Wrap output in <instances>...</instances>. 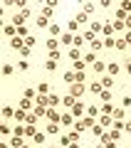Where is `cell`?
<instances>
[{
	"mask_svg": "<svg viewBox=\"0 0 131 148\" xmlns=\"http://www.w3.org/2000/svg\"><path fill=\"white\" fill-rule=\"evenodd\" d=\"M129 52H131V47H129Z\"/></svg>",
	"mask_w": 131,
	"mask_h": 148,
	"instance_id": "e7e4bbea",
	"label": "cell"
},
{
	"mask_svg": "<svg viewBox=\"0 0 131 148\" xmlns=\"http://www.w3.org/2000/svg\"><path fill=\"white\" fill-rule=\"evenodd\" d=\"M87 116L97 119V116H99V106H94V104H92V106H87Z\"/></svg>",
	"mask_w": 131,
	"mask_h": 148,
	"instance_id": "7c38bea8",
	"label": "cell"
},
{
	"mask_svg": "<svg viewBox=\"0 0 131 148\" xmlns=\"http://www.w3.org/2000/svg\"><path fill=\"white\" fill-rule=\"evenodd\" d=\"M74 20H77V25H84V22L89 20V15H87V12H77V17H74Z\"/></svg>",
	"mask_w": 131,
	"mask_h": 148,
	"instance_id": "44dd1931",
	"label": "cell"
},
{
	"mask_svg": "<svg viewBox=\"0 0 131 148\" xmlns=\"http://www.w3.org/2000/svg\"><path fill=\"white\" fill-rule=\"evenodd\" d=\"M84 69H87V64H84L82 59H79V62H74V72H84Z\"/></svg>",
	"mask_w": 131,
	"mask_h": 148,
	"instance_id": "60d3db41",
	"label": "cell"
},
{
	"mask_svg": "<svg viewBox=\"0 0 131 148\" xmlns=\"http://www.w3.org/2000/svg\"><path fill=\"white\" fill-rule=\"evenodd\" d=\"M45 69H47V72H54V69H57V62H52V59H47V62H45Z\"/></svg>",
	"mask_w": 131,
	"mask_h": 148,
	"instance_id": "e575fe53",
	"label": "cell"
},
{
	"mask_svg": "<svg viewBox=\"0 0 131 148\" xmlns=\"http://www.w3.org/2000/svg\"><path fill=\"white\" fill-rule=\"evenodd\" d=\"M35 96H37L35 89H25V99H35Z\"/></svg>",
	"mask_w": 131,
	"mask_h": 148,
	"instance_id": "c3c4849f",
	"label": "cell"
},
{
	"mask_svg": "<svg viewBox=\"0 0 131 148\" xmlns=\"http://www.w3.org/2000/svg\"><path fill=\"white\" fill-rule=\"evenodd\" d=\"M84 42H87V40H89V42H94V40H97V35H94V32H92V30H87V32H84Z\"/></svg>",
	"mask_w": 131,
	"mask_h": 148,
	"instance_id": "4dcf8cb0",
	"label": "cell"
},
{
	"mask_svg": "<svg viewBox=\"0 0 131 148\" xmlns=\"http://www.w3.org/2000/svg\"><path fill=\"white\" fill-rule=\"evenodd\" d=\"M124 131H126V133H131V121H129V123H124Z\"/></svg>",
	"mask_w": 131,
	"mask_h": 148,
	"instance_id": "680465c9",
	"label": "cell"
},
{
	"mask_svg": "<svg viewBox=\"0 0 131 148\" xmlns=\"http://www.w3.org/2000/svg\"><path fill=\"white\" fill-rule=\"evenodd\" d=\"M74 74H77V82H79V84H84V79H87V72H74Z\"/></svg>",
	"mask_w": 131,
	"mask_h": 148,
	"instance_id": "7dc6e473",
	"label": "cell"
},
{
	"mask_svg": "<svg viewBox=\"0 0 131 148\" xmlns=\"http://www.w3.org/2000/svg\"><path fill=\"white\" fill-rule=\"evenodd\" d=\"M124 40H126V45L131 47V32H126V37H124Z\"/></svg>",
	"mask_w": 131,
	"mask_h": 148,
	"instance_id": "9f6ffc18",
	"label": "cell"
},
{
	"mask_svg": "<svg viewBox=\"0 0 131 148\" xmlns=\"http://www.w3.org/2000/svg\"><path fill=\"white\" fill-rule=\"evenodd\" d=\"M10 47H12V49H22V47H25V40H22L20 35L12 37V40H10Z\"/></svg>",
	"mask_w": 131,
	"mask_h": 148,
	"instance_id": "8992f818",
	"label": "cell"
},
{
	"mask_svg": "<svg viewBox=\"0 0 131 148\" xmlns=\"http://www.w3.org/2000/svg\"><path fill=\"white\" fill-rule=\"evenodd\" d=\"M64 82H69V86H72L74 82H77V74L74 72H64Z\"/></svg>",
	"mask_w": 131,
	"mask_h": 148,
	"instance_id": "603a6c76",
	"label": "cell"
},
{
	"mask_svg": "<svg viewBox=\"0 0 131 148\" xmlns=\"http://www.w3.org/2000/svg\"><path fill=\"white\" fill-rule=\"evenodd\" d=\"M104 47H106V49H116V40L106 37V40H104Z\"/></svg>",
	"mask_w": 131,
	"mask_h": 148,
	"instance_id": "83f0119b",
	"label": "cell"
},
{
	"mask_svg": "<svg viewBox=\"0 0 131 148\" xmlns=\"http://www.w3.org/2000/svg\"><path fill=\"white\" fill-rule=\"evenodd\" d=\"M92 133H94L97 138H101V133H104V128H101V123H97V126L92 128Z\"/></svg>",
	"mask_w": 131,
	"mask_h": 148,
	"instance_id": "8d00e7d4",
	"label": "cell"
},
{
	"mask_svg": "<svg viewBox=\"0 0 131 148\" xmlns=\"http://www.w3.org/2000/svg\"><path fill=\"white\" fill-rule=\"evenodd\" d=\"M79 136H82V131H77V128H74V131H69V138H72V143H77V141H79Z\"/></svg>",
	"mask_w": 131,
	"mask_h": 148,
	"instance_id": "74e56055",
	"label": "cell"
},
{
	"mask_svg": "<svg viewBox=\"0 0 131 148\" xmlns=\"http://www.w3.org/2000/svg\"><path fill=\"white\" fill-rule=\"evenodd\" d=\"M37 94H40V96H47L50 94V84H47V82H42V84L37 86Z\"/></svg>",
	"mask_w": 131,
	"mask_h": 148,
	"instance_id": "30bf717a",
	"label": "cell"
},
{
	"mask_svg": "<svg viewBox=\"0 0 131 148\" xmlns=\"http://www.w3.org/2000/svg\"><path fill=\"white\" fill-rule=\"evenodd\" d=\"M67 30H69V32H77V35H79V25H77V20H69V22H67Z\"/></svg>",
	"mask_w": 131,
	"mask_h": 148,
	"instance_id": "484cf974",
	"label": "cell"
},
{
	"mask_svg": "<svg viewBox=\"0 0 131 148\" xmlns=\"http://www.w3.org/2000/svg\"><path fill=\"white\" fill-rule=\"evenodd\" d=\"M10 148H25V141H22L20 136H15V138L10 141Z\"/></svg>",
	"mask_w": 131,
	"mask_h": 148,
	"instance_id": "8fae6325",
	"label": "cell"
},
{
	"mask_svg": "<svg viewBox=\"0 0 131 148\" xmlns=\"http://www.w3.org/2000/svg\"><path fill=\"white\" fill-rule=\"evenodd\" d=\"M106 148H119V146H116V141H109V143H106Z\"/></svg>",
	"mask_w": 131,
	"mask_h": 148,
	"instance_id": "6f0895ef",
	"label": "cell"
},
{
	"mask_svg": "<svg viewBox=\"0 0 131 148\" xmlns=\"http://www.w3.org/2000/svg\"><path fill=\"white\" fill-rule=\"evenodd\" d=\"M52 5H45V8H42V12H40V15H45V17H50V15H52Z\"/></svg>",
	"mask_w": 131,
	"mask_h": 148,
	"instance_id": "ab89813d",
	"label": "cell"
},
{
	"mask_svg": "<svg viewBox=\"0 0 131 148\" xmlns=\"http://www.w3.org/2000/svg\"><path fill=\"white\" fill-rule=\"evenodd\" d=\"M59 40H62V45H72V42H74V35H72V32H64Z\"/></svg>",
	"mask_w": 131,
	"mask_h": 148,
	"instance_id": "5bb4252c",
	"label": "cell"
},
{
	"mask_svg": "<svg viewBox=\"0 0 131 148\" xmlns=\"http://www.w3.org/2000/svg\"><path fill=\"white\" fill-rule=\"evenodd\" d=\"M82 62H84V64H92V67H94V62H97V52H89L87 57L82 59Z\"/></svg>",
	"mask_w": 131,
	"mask_h": 148,
	"instance_id": "e0dca14e",
	"label": "cell"
},
{
	"mask_svg": "<svg viewBox=\"0 0 131 148\" xmlns=\"http://www.w3.org/2000/svg\"><path fill=\"white\" fill-rule=\"evenodd\" d=\"M106 74H109V77H119V64L109 62V64H106Z\"/></svg>",
	"mask_w": 131,
	"mask_h": 148,
	"instance_id": "52a82bcc",
	"label": "cell"
},
{
	"mask_svg": "<svg viewBox=\"0 0 131 148\" xmlns=\"http://www.w3.org/2000/svg\"><path fill=\"white\" fill-rule=\"evenodd\" d=\"M99 49H104V40H94L92 42V52H99Z\"/></svg>",
	"mask_w": 131,
	"mask_h": 148,
	"instance_id": "7402d4cb",
	"label": "cell"
},
{
	"mask_svg": "<svg viewBox=\"0 0 131 148\" xmlns=\"http://www.w3.org/2000/svg\"><path fill=\"white\" fill-rule=\"evenodd\" d=\"M57 40H52V37H50V40H47V49H50V52H54V49H57Z\"/></svg>",
	"mask_w": 131,
	"mask_h": 148,
	"instance_id": "d6a6232c",
	"label": "cell"
},
{
	"mask_svg": "<svg viewBox=\"0 0 131 148\" xmlns=\"http://www.w3.org/2000/svg\"><path fill=\"white\" fill-rule=\"evenodd\" d=\"M69 59L72 62H79V49H69Z\"/></svg>",
	"mask_w": 131,
	"mask_h": 148,
	"instance_id": "b9f144b4",
	"label": "cell"
},
{
	"mask_svg": "<svg viewBox=\"0 0 131 148\" xmlns=\"http://www.w3.org/2000/svg\"><path fill=\"white\" fill-rule=\"evenodd\" d=\"M99 123H101V126H109V123H111V119H109V116H106V114H104V116L99 119Z\"/></svg>",
	"mask_w": 131,
	"mask_h": 148,
	"instance_id": "f907efd6",
	"label": "cell"
},
{
	"mask_svg": "<svg viewBox=\"0 0 131 148\" xmlns=\"http://www.w3.org/2000/svg\"><path fill=\"white\" fill-rule=\"evenodd\" d=\"M37 27H40V30H42V27H50V17L40 15V17H37Z\"/></svg>",
	"mask_w": 131,
	"mask_h": 148,
	"instance_id": "9a60e30c",
	"label": "cell"
},
{
	"mask_svg": "<svg viewBox=\"0 0 131 148\" xmlns=\"http://www.w3.org/2000/svg\"><path fill=\"white\" fill-rule=\"evenodd\" d=\"M82 94H84V84L74 82V84L69 86V96H74V99H82Z\"/></svg>",
	"mask_w": 131,
	"mask_h": 148,
	"instance_id": "7a4b0ae2",
	"label": "cell"
},
{
	"mask_svg": "<svg viewBox=\"0 0 131 148\" xmlns=\"http://www.w3.org/2000/svg\"><path fill=\"white\" fill-rule=\"evenodd\" d=\"M59 57H62V54H59V49H54V52H50V59H52V62H57Z\"/></svg>",
	"mask_w": 131,
	"mask_h": 148,
	"instance_id": "681fc988",
	"label": "cell"
},
{
	"mask_svg": "<svg viewBox=\"0 0 131 148\" xmlns=\"http://www.w3.org/2000/svg\"><path fill=\"white\" fill-rule=\"evenodd\" d=\"M126 27V22H121V20H114V30H124Z\"/></svg>",
	"mask_w": 131,
	"mask_h": 148,
	"instance_id": "816d5d0a",
	"label": "cell"
},
{
	"mask_svg": "<svg viewBox=\"0 0 131 148\" xmlns=\"http://www.w3.org/2000/svg\"><path fill=\"white\" fill-rule=\"evenodd\" d=\"M59 143H62V146H69V143H72V138H69V136H62V138H59Z\"/></svg>",
	"mask_w": 131,
	"mask_h": 148,
	"instance_id": "db71d44e",
	"label": "cell"
},
{
	"mask_svg": "<svg viewBox=\"0 0 131 148\" xmlns=\"http://www.w3.org/2000/svg\"><path fill=\"white\" fill-rule=\"evenodd\" d=\"M45 133H50V136H54V133H59V123H50V126L45 128Z\"/></svg>",
	"mask_w": 131,
	"mask_h": 148,
	"instance_id": "d6986e66",
	"label": "cell"
},
{
	"mask_svg": "<svg viewBox=\"0 0 131 148\" xmlns=\"http://www.w3.org/2000/svg\"><path fill=\"white\" fill-rule=\"evenodd\" d=\"M101 111L109 116V114H114V106H111V104H104V106H101Z\"/></svg>",
	"mask_w": 131,
	"mask_h": 148,
	"instance_id": "f6af8a7d",
	"label": "cell"
},
{
	"mask_svg": "<svg viewBox=\"0 0 131 148\" xmlns=\"http://www.w3.org/2000/svg\"><path fill=\"white\" fill-rule=\"evenodd\" d=\"M20 109H22V111L30 109V99H22V101H20Z\"/></svg>",
	"mask_w": 131,
	"mask_h": 148,
	"instance_id": "f5cc1de1",
	"label": "cell"
},
{
	"mask_svg": "<svg viewBox=\"0 0 131 148\" xmlns=\"http://www.w3.org/2000/svg\"><path fill=\"white\" fill-rule=\"evenodd\" d=\"M32 114H35V116H47V106H37Z\"/></svg>",
	"mask_w": 131,
	"mask_h": 148,
	"instance_id": "f1b7e54d",
	"label": "cell"
},
{
	"mask_svg": "<svg viewBox=\"0 0 131 148\" xmlns=\"http://www.w3.org/2000/svg\"><path fill=\"white\" fill-rule=\"evenodd\" d=\"M47 119H50V123H62V114H59L57 109H50L47 111Z\"/></svg>",
	"mask_w": 131,
	"mask_h": 148,
	"instance_id": "3957f363",
	"label": "cell"
},
{
	"mask_svg": "<svg viewBox=\"0 0 131 148\" xmlns=\"http://www.w3.org/2000/svg\"><path fill=\"white\" fill-rule=\"evenodd\" d=\"M12 72H15V67H12V64H5V67H3V74H5V77H10Z\"/></svg>",
	"mask_w": 131,
	"mask_h": 148,
	"instance_id": "7bdbcfd3",
	"label": "cell"
},
{
	"mask_svg": "<svg viewBox=\"0 0 131 148\" xmlns=\"http://www.w3.org/2000/svg\"><path fill=\"white\" fill-rule=\"evenodd\" d=\"M99 82H101V86H104V89H111V86H114V77H109V74H104Z\"/></svg>",
	"mask_w": 131,
	"mask_h": 148,
	"instance_id": "ba28073f",
	"label": "cell"
},
{
	"mask_svg": "<svg viewBox=\"0 0 131 148\" xmlns=\"http://www.w3.org/2000/svg\"><path fill=\"white\" fill-rule=\"evenodd\" d=\"M15 119H17V121L22 123V121H27V114H25V111L20 109V111H15Z\"/></svg>",
	"mask_w": 131,
	"mask_h": 148,
	"instance_id": "836d02e7",
	"label": "cell"
},
{
	"mask_svg": "<svg viewBox=\"0 0 131 148\" xmlns=\"http://www.w3.org/2000/svg\"><path fill=\"white\" fill-rule=\"evenodd\" d=\"M126 74H131V62H129V64H126Z\"/></svg>",
	"mask_w": 131,
	"mask_h": 148,
	"instance_id": "94428289",
	"label": "cell"
},
{
	"mask_svg": "<svg viewBox=\"0 0 131 148\" xmlns=\"http://www.w3.org/2000/svg\"><path fill=\"white\" fill-rule=\"evenodd\" d=\"M92 69H94V72L99 74V77H104V74H106V64L101 62V59H97V62H94V67H92Z\"/></svg>",
	"mask_w": 131,
	"mask_h": 148,
	"instance_id": "5b68a950",
	"label": "cell"
},
{
	"mask_svg": "<svg viewBox=\"0 0 131 148\" xmlns=\"http://www.w3.org/2000/svg\"><path fill=\"white\" fill-rule=\"evenodd\" d=\"M94 148H106V146H101V143H99V146H94Z\"/></svg>",
	"mask_w": 131,
	"mask_h": 148,
	"instance_id": "6125c7cd",
	"label": "cell"
},
{
	"mask_svg": "<svg viewBox=\"0 0 131 148\" xmlns=\"http://www.w3.org/2000/svg\"><path fill=\"white\" fill-rule=\"evenodd\" d=\"M62 123L64 126H74V116L72 114H62Z\"/></svg>",
	"mask_w": 131,
	"mask_h": 148,
	"instance_id": "ac0fdd59",
	"label": "cell"
},
{
	"mask_svg": "<svg viewBox=\"0 0 131 148\" xmlns=\"http://www.w3.org/2000/svg\"><path fill=\"white\" fill-rule=\"evenodd\" d=\"M72 45H74V47L79 49V47L84 45V37H82V35H74V42H72Z\"/></svg>",
	"mask_w": 131,
	"mask_h": 148,
	"instance_id": "1f68e13d",
	"label": "cell"
},
{
	"mask_svg": "<svg viewBox=\"0 0 131 148\" xmlns=\"http://www.w3.org/2000/svg\"><path fill=\"white\" fill-rule=\"evenodd\" d=\"M3 114L10 119V116H15V109H12V106H5V109H3Z\"/></svg>",
	"mask_w": 131,
	"mask_h": 148,
	"instance_id": "ee69618b",
	"label": "cell"
},
{
	"mask_svg": "<svg viewBox=\"0 0 131 148\" xmlns=\"http://www.w3.org/2000/svg\"><path fill=\"white\" fill-rule=\"evenodd\" d=\"M116 49H129V45H126V40H116Z\"/></svg>",
	"mask_w": 131,
	"mask_h": 148,
	"instance_id": "bcb514c9",
	"label": "cell"
},
{
	"mask_svg": "<svg viewBox=\"0 0 131 148\" xmlns=\"http://www.w3.org/2000/svg\"><path fill=\"white\" fill-rule=\"evenodd\" d=\"M50 148H59V146H50Z\"/></svg>",
	"mask_w": 131,
	"mask_h": 148,
	"instance_id": "be15d7a7",
	"label": "cell"
},
{
	"mask_svg": "<svg viewBox=\"0 0 131 148\" xmlns=\"http://www.w3.org/2000/svg\"><path fill=\"white\" fill-rule=\"evenodd\" d=\"M89 30L94 32V35H99V32L104 30V25H99V22H92V25H89Z\"/></svg>",
	"mask_w": 131,
	"mask_h": 148,
	"instance_id": "4316f807",
	"label": "cell"
},
{
	"mask_svg": "<svg viewBox=\"0 0 131 148\" xmlns=\"http://www.w3.org/2000/svg\"><path fill=\"white\" fill-rule=\"evenodd\" d=\"M101 32H104L106 37H111V35H114V22H104V30H101Z\"/></svg>",
	"mask_w": 131,
	"mask_h": 148,
	"instance_id": "2e32d148",
	"label": "cell"
},
{
	"mask_svg": "<svg viewBox=\"0 0 131 148\" xmlns=\"http://www.w3.org/2000/svg\"><path fill=\"white\" fill-rule=\"evenodd\" d=\"M35 133H37V128L30 126V123H25V136H27V138H35Z\"/></svg>",
	"mask_w": 131,
	"mask_h": 148,
	"instance_id": "ffe728a7",
	"label": "cell"
},
{
	"mask_svg": "<svg viewBox=\"0 0 131 148\" xmlns=\"http://www.w3.org/2000/svg\"><path fill=\"white\" fill-rule=\"evenodd\" d=\"M89 91H92V94H97V96H99L101 91H104V86H101V82H92V84H89Z\"/></svg>",
	"mask_w": 131,
	"mask_h": 148,
	"instance_id": "9c48e42d",
	"label": "cell"
},
{
	"mask_svg": "<svg viewBox=\"0 0 131 148\" xmlns=\"http://www.w3.org/2000/svg\"><path fill=\"white\" fill-rule=\"evenodd\" d=\"M99 96H101V101H104V104H109V99H111V91H109V89H104Z\"/></svg>",
	"mask_w": 131,
	"mask_h": 148,
	"instance_id": "d590c367",
	"label": "cell"
},
{
	"mask_svg": "<svg viewBox=\"0 0 131 148\" xmlns=\"http://www.w3.org/2000/svg\"><path fill=\"white\" fill-rule=\"evenodd\" d=\"M126 27H129V30H131V17H126Z\"/></svg>",
	"mask_w": 131,
	"mask_h": 148,
	"instance_id": "91938a15",
	"label": "cell"
},
{
	"mask_svg": "<svg viewBox=\"0 0 131 148\" xmlns=\"http://www.w3.org/2000/svg\"><path fill=\"white\" fill-rule=\"evenodd\" d=\"M82 12H87V15H92V12H94V3H87V5L82 8Z\"/></svg>",
	"mask_w": 131,
	"mask_h": 148,
	"instance_id": "f35d334b",
	"label": "cell"
},
{
	"mask_svg": "<svg viewBox=\"0 0 131 148\" xmlns=\"http://www.w3.org/2000/svg\"><path fill=\"white\" fill-rule=\"evenodd\" d=\"M45 138H47V133H45V131H37L35 133V143H40V146L45 143Z\"/></svg>",
	"mask_w": 131,
	"mask_h": 148,
	"instance_id": "d4e9b609",
	"label": "cell"
},
{
	"mask_svg": "<svg viewBox=\"0 0 131 148\" xmlns=\"http://www.w3.org/2000/svg\"><path fill=\"white\" fill-rule=\"evenodd\" d=\"M84 114H87V106L82 104V99H79V101H74V106H72V116H77V119H82Z\"/></svg>",
	"mask_w": 131,
	"mask_h": 148,
	"instance_id": "6da1fadb",
	"label": "cell"
},
{
	"mask_svg": "<svg viewBox=\"0 0 131 148\" xmlns=\"http://www.w3.org/2000/svg\"><path fill=\"white\" fill-rule=\"evenodd\" d=\"M121 10H124V12H126V10H131V3H121Z\"/></svg>",
	"mask_w": 131,
	"mask_h": 148,
	"instance_id": "11a10c76",
	"label": "cell"
},
{
	"mask_svg": "<svg viewBox=\"0 0 131 148\" xmlns=\"http://www.w3.org/2000/svg\"><path fill=\"white\" fill-rule=\"evenodd\" d=\"M47 30H50V37H52V40H57V37H62V35H64V32L59 30V25H54V22L47 27Z\"/></svg>",
	"mask_w": 131,
	"mask_h": 148,
	"instance_id": "277c9868",
	"label": "cell"
},
{
	"mask_svg": "<svg viewBox=\"0 0 131 148\" xmlns=\"http://www.w3.org/2000/svg\"><path fill=\"white\" fill-rule=\"evenodd\" d=\"M109 138H111V141H121V131H119V128L109 131Z\"/></svg>",
	"mask_w": 131,
	"mask_h": 148,
	"instance_id": "f546056e",
	"label": "cell"
},
{
	"mask_svg": "<svg viewBox=\"0 0 131 148\" xmlns=\"http://www.w3.org/2000/svg\"><path fill=\"white\" fill-rule=\"evenodd\" d=\"M5 35L10 37V40H12V37H17V27L15 25H5Z\"/></svg>",
	"mask_w": 131,
	"mask_h": 148,
	"instance_id": "4fadbf2b",
	"label": "cell"
},
{
	"mask_svg": "<svg viewBox=\"0 0 131 148\" xmlns=\"http://www.w3.org/2000/svg\"><path fill=\"white\" fill-rule=\"evenodd\" d=\"M124 116H126L124 109H114V121H124Z\"/></svg>",
	"mask_w": 131,
	"mask_h": 148,
	"instance_id": "cb8c5ba5",
	"label": "cell"
}]
</instances>
